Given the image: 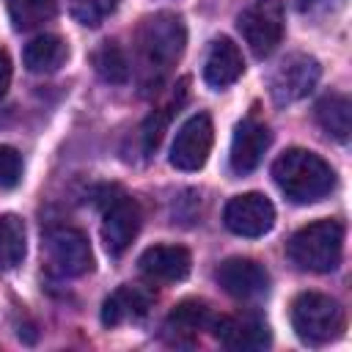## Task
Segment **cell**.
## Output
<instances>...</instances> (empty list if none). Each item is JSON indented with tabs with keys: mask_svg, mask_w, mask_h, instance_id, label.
<instances>
[{
	"mask_svg": "<svg viewBox=\"0 0 352 352\" xmlns=\"http://www.w3.org/2000/svg\"><path fill=\"white\" fill-rule=\"evenodd\" d=\"M272 179L292 204L322 201L336 187V173L330 162L308 148H286L272 162Z\"/></svg>",
	"mask_w": 352,
	"mask_h": 352,
	"instance_id": "obj_1",
	"label": "cell"
},
{
	"mask_svg": "<svg viewBox=\"0 0 352 352\" xmlns=\"http://www.w3.org/2000/svg\"><path fill=\"white\" fill-rule=\"evenodd\" d=\"M135 41H138V52H140V60L146 63V69L165 74L184 52L187 28L179 14L157 11L140 22Z\"/></svg>",
	"mask_w": 352,
	"mask_h": 352,
	"instance_id": "obj_2",
	"label": "cell"
},
{
	"mask_svg": "<svg viewBox=\"0 0 352 352\" xmlns=\"http://www.w3.org/2000/svg\"><path fill=\"white\" fill-rule=\"evenodd\" d=\"M344 253V226L338 220H316L289 239V258L305 272H333Z\"/></svg>",
	"mask_w": 352,
	"mask_h": 352,
	"instance_id": "obj_3",
	"label": "cell"
},
{
	"mask_svg": "<svg viewBox=\"0 0 352 352\" xmlns=\"http://www.w3.org/2000/svg\"><path fill=\"white\" fill-rule=\"evenodd\" d=\"M344 308L322 292H302L292 300V327L302 344L322 346L344 333Z\"/></svg>",
	"mask_w": 352,
	"mask_h": 352,
	"instance_id": "obj_4",
	"label": "cell"
},
{
	"mask_svg": "<svg viewBox=\"0 0 352 352\" xmlns=\"http://www.w3.org/2000/svg\"><path fill=\"white\" fill-rule=\"evenodd\" d=\"M236 28L256 58H267L283 38V6L280 0H248L236 16Z\"/></svg>",
	"mask_w": 352,
	"mask_h": 352,
	"instance_id": "obj_5",
	"label": "cell"
},
{
	"mask_svg": "<svg viewBox=\"0 0 352 352\" xmlns=\"http://www.w3.org/2000/svg\"><path fill=\"white\" fill-rule=\"evenodd\" d=\"M319 60L305 55V52H292L286 55L270 74V96L278 107L294 104L300 99H305L316 82H319Z\"/></svg>",
	"mask_w": 352,
	"mask_h": 352,
	"instance_id": "obj_6",
	"label": "cell"
},
{
	"mask_svg": "<svg viewBox=\"0 0 352 352\" xmlns=\"http://www.w3.org/2000/svg\"><path fill=\"white\" fill-rule=\"evenodd\" d=\"M44 253H47L50 270L55 275H60V278L85 275L91 270V264H94L88 236L82 231H77V228H69V226H58V228L47 231Z\"/></svg>",
	"mask_w": 352,
	"mask_h": 352,
	"instance_id": "obj_7",
	"label": "cell"
},
{
	"mask_svg": "<svg viewBox=\"0 0 352 352\" xmlns=\"http://www.w3.org/2000/svg\"><path fill=\"white\" fill-rule=\"evenodd\" d=\"M212 140H214V126H212V118L206 113H195L190 116L176 138H173V146H170V165L176 170H198L206 165L209 160V151H212Z\"/></svg>",
	"mask_w": 352,
	"mask_h": 352,
	"instance_id": "obj_8",
	"label": "cell"
},
{
	"mask_svg": "<svg viewBox=\"0 0 352 352\" xmlns=\"http://www.w3.org/2000/svg\"><path fill=\"white\" fill-rule=\"evenodd\" d=\"M223 223L231 234L236 236H264L267 231H272L275 226V206L267 195L261 192H245V195H234L226 209H223Z\"/></svg>",
	"mask_w": 352,
	"mask_h": 352,
	"instance_id": "obj_9",
	"label": "cell"
},
{
	"mask_svg": "<svg viewBox=\"0 0 352 352\" xmlns=\"http://www.w3.org/2000/svg\"><path fill=\"white\" fill-rule=\"evenodd\" d=\"M140 206L124 195V192H116V198H107L104 201V220H102V242L107 248L110 256H121L132 239L138 236L140 231Z\"/></svg>",
	"mask_w": 352,
	"mask_h": 352,
	"instance_id": "obj_10",
	"label": "cell"
},
{
	"mask_svg": "<svg viewBox=\"0 0 352 352\" xmlns=\"http://www.w3.org/2000/svg\"><path fill=\"white\" fill-rule=\"evenodd\" d=\"M220 289L236 300H253L258 294H264L270 289V275L267 270L253 261V258H242V256H234V258H226L217 272H214Z\"/></svg>",
	"mask_w": 352,
	"mask_h": 352,
	"instance_id": "obj_11",
	"label": "cell"
},
{
	"mask_svg": "<svg viewBox=\"0 0 352 352\" xmlns=\"http://www.w3.org/2000/svg\"><path fill=\"white\" fill-rule=\"evenodd\" d=\"M267 148H270L267 124H261L256 118H242L234 129V138H231V151H228L231 170L236 176H245V173L256 170V165L261 162Z\"/></svg>",
	"mask_w": 352,
	"mask_h": 352,
	"instance_id": "obj_12",
	"label": "cell"
},
{
	"mask_svg": "<svg viewBox=\"0 0 352 352\" xmlns=\"http://www.w3.org/2000/svg\"><path fill=\"white\" fill-rule=\"evenodd\" d=\"M138 264L146 278L162 280V283H176L190 275L192 258H190V250L182 245H154L140 253Z\"/></svg>",
	"mask_w": 352,
	"mask_h": 352,
	"instance_id": "obj_13",
	"label": "cell"
},
{
	"mask_svg": "<svg viewBox=\"0 0 352 352\" xmlns=\"http://www.w3.org/2000/svg\"><path fill=\"white\" fill-rule=\"evenodd\" d=\"M214 336L223 346L248 352V349H264L270 346V327L256 316H220L212 319Z\"/></svg>",
	"mask_w": 352,
	"mask_h": 352,
	"instance_id": "obj_14",
	"label": "cell"
},
{
	"mask_svg": "<svg viewBox=\"0 0 352 352\" xmlns=\"http://www.w3.org/2000/svg\"><path fill=\"white\" fill-rule=\"evenodd\" d=\"M242 72H245V60H242L239 47L231 38H226V36L214 38L209 52H206V60H204V80H206V85L228 88V85H234L242 77Z\"/></svg>",
	"mask_w": 352,
	"mask_h": 352,
	"instance_id": "obj_15",
	"label": "cell"
},
{
	"mask_svg": "<svg viewBox=\"0 0 352 352\" xmlns=\"http://www.w3.org/2000/svg\"><path fill=\"white\" fill-rule=\"evenodd\" d=\"M151 294L140 286H118L104 302H102V324L118 327L124 322H138L148 314Z\"/></svg>",
	"mask_w": 352,
	"mask_h": 352,
	"instance_id": "obj_16",
	"label": "cell"
},
{
	"mask_svg": "<svg viewBox=\"0 0 352 352\" xmlns=\"http://www.w3.org/2000/svg\"><path fill=\"white\" fill-rule=\"evenodd\" d=\"M66 58H69V47L55 33L30 38L22 52V60H25L28 72H33V74H52L66 63Z\"/></svg>",
	"mask_w": 352,
	"mask_h": 352,
	"instance_id": "obj_17",
	"label": "cell"
},
{
	"mask_svg": "<svg viewBox=\"0 0 352 352\" xmlns=\"http://www.w3.org/2000/svg\"><path fill=\"white\" fill-rule=\"evenodd\" d=\"M25 250H28V231L22 217L3 214L0 217V275L16 270L25 258Z\"/></svg>",
	"mask_w": 352,
	"mask_h": 352,
	"instance_id": "obj_18",
	"label": "cell"
},
{
	"mask_svg": "<svg viewBox=\"0 0 352 352\" xmlns=\"http://www.w3.org/2000/svg\"><path fill=\"white\" fill-rule=\"evenodd\" d=\"M316 121L319 126L333 135L336 140H346L352 129V104L344 94H327L316 104Z\"/></svg>",
	"mask_w": 352,
	"mask_h": 352,
	"instance_id": "obj_19",
	"label": "cell"
},
{
	"mask_svg": "<svg viewBox=\"0 0 352 352\" xmlns=\"http://www.w3.org/2000/svg\"><path fill=\"white\" fill-rule=\"evenodd\" d=\"M209 324H212V314H209V308L201 300H184V302H179L170 311L168 322H165V327L170 333H176V336H195L198 330H204Z\"/></svg>",
	"mask_w": 352,
	"mask_h": 352,
	"instance_id": "obj_20",
	"label": "cell"
},
{
	"mask_svg": "<svg viewBox=\"0 0 352 352\" xmlns=\"http://www.w3.org/2000/svg\"><path fill=\"white\" fill-rule=\"evenodd\" d=\"M8 16L16 30H33L50 22L58 11V0H6Z\"/></svg>",
	"mask_w": 352,
	"mask_h": 352,
	"instance_id": "obj_21",
	"label": "cell"
},
{
	"mask_svg": "<svg viewBox=\"0 0 352 352\" xmlns=\"http://www.w3.org/2000/svg\"><path fill=\"white\" fill-rule=\"evenodd\" d=\"M94 66H96L99 77L107 80V82H126V77H129L126 55L121 52V47L116 41H104L94 52Z\"/></svg>",
	"mask_w": 352,
	"mask_h": 352,
	"instance_id": "obj_22",
	"label": "cell"
},
{
	"mask_svg": "<svg viewBox=\"0 0 352 352\" xmlns=\"http://www.w3.org/2000/svg\"><path fill=\"white\" fill-rule=\"evenodd\" d=\"M116 8L118 0H69V14L85 28H99Z\"/></svg>",
	"mask_w": 352,
	"mask_h": 352,
	"instance_id": "obj_23",
	"label": "cell"
},
{
	"mask_svg": "<svg viewBox=\"0 0 352 352\" xmlns=\"http://www.w3.org/2000/svg\"><path fill=\"white\" fill-rule=\"evenodd\" d=\"M22 179V157L11 146H0V187H16Z\"/></svg>",
	"mask_w": 352,
	"mask_h": 352,
	"instance_id": "obj_24",
	"label": "cell"
},
{
	"mask_svg": "<svg viewBox=\"0 0 352 352\" xmlns=\"http://www.w3.org/2000/svg\"><path fill=\"white\" fill-rule=\"evenodd\" d=\"M165 124H168V113H151L146 118V124H143V146H146V151H154L160 146Z\"/></svg>",
	"mask_w": 352,
	"mask_h": 352,
	"instance_id": "obj_25",
	"label": "cell"
},
{
	"mask_svg": "<svg viewBox=\"0 0 352 352\" xmlns=\"http://www.w3.org/2000/svg\"><path fill=\"white\" fill-rule=\"evenodd\" d=\"M8 82H11V60H8V55L0 50V99H3V94L8 91Z\"/></svg>",
	"mask_w": 352,
	"mask_h": 352,
	"instance_id": "obj_26",
	"label": "cell"
}]
</instances>
